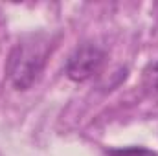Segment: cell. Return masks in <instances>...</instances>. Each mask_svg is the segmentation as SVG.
<instances>
[{"label": "cell", "instance_id": "obj_4", "mask_svg": "<svg viewBox=\"0 0 158 156\" xmlns=\"http://www.w3.org/2000/svg\"><path fill=\"white\" fill-rule=\"evenodd\" d=\"M143 86L153 92H158V63L151 64L143 72Z\"/></svg>", "mask_w": 158, "mask_h": 156}, {"label": "cell", "instance_id": "obj_3", "mask_svg": "<svg viewBox=\"0 0 158 156\" xmlns=\"http://www.w3.org/2000/svg\"><path fill=\"white\" fill-rule=\"evenodd\" d=\"M109 156H158L156 153L143 149V147H127V149H114L109 151Z\"/></svg>", "mask_w": 158, "mask_h": 156}, {"label": "cell", "instance_id": "obj_2", "mask_svg": "<svg viewBox=\"0 0 158 156\" xmlns=\"http://www.w3.org/2000/svg\"><path fill=\"white\" fill-rule=\"evenodd\" d=\"M103 59H105V53L96 44H81L68 57L66 76L76 83H83L99 72Z\"/></svg>", "mask_w": 158, "mask_h": 156}, {"label": "cell", "instance_id": "obj_1", "mask_svg": "<svg viewBox=\"0 0 158 156\" xmlns=\"http://www.w3.org/2000/svg\"><path fill=\"white\" fill-rule=\"evenodd\" d=\"M48 57V42L39 35L19 40L7 59L6 74L15 90H28L44 68Z\"/></svg>", "mask_w": 158, "mask_h": 156}]
</instances>
